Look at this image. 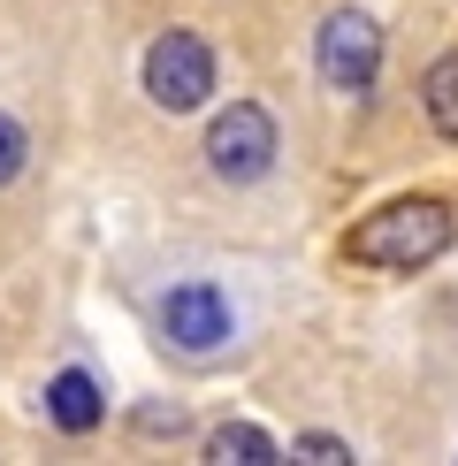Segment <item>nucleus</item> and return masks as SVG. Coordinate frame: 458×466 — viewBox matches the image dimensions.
<instances>
[{
  "mask_svg": "<svg viewBox=\"0 0 458 466\" xmlns=\"http://www.w3.org/2000/svg\"><path fill=\"white\" fill-rule=\"evenodd\" d=\"M451 238H458V215L443 199H390V207H374V215L344 238V260L352 268H382V276H413V268H428L435 252H451Z\"/></svg>",
  "mask_w": 458,
  "mask_h": 466,
  "instance_id": "nucleus-1",
  "label": "nucleus"
},
{
  "mask_svg": "<svg viewBox=\"0 0 458 466\" xmlns=\"http://www.w3.org/2000/svg\"><path fill=\"white\" fill-rule=\"evenodd\" d=\"M145 92H153V107H168V115L206 107V92H214V46H206L199 31H161L145 46Z\"/></svg>",
  "mask_w": 458,
  "mask_h": 466,
  "instance_id": "nucleus-2",
  "label": "nucleus"
},
{
  "mask_svg": "<svg viewBox=\"0 0 458 466\" xmlns=\"http://www.w3.org/2000/svg\"><path fill=\"white\" fill-rule=\"evenodd\" d=\"M206 168L222 184H253L275 168V115L253 107V100H229V115H214L206 130Z\"/></svg>",
  "mask_w": 458,
  "mask_h": 466,
  "instance_id": "nucleus-3",
  "label": "nucleus"
},
{
  "mask_svg": "<svg viewBox=\"0 0 458 466\" xmlns=\"http://www.w3.org/2000/svg\"><path fill=\"white\" fill-rule=\"evenodd\" d=\"M321 76H329V92H344V100H359V92H374V69H382V31L374 15L359 8H336L329 24H321Z\"/></svg>",
  "mask_w": 458,
  "mask_h": 466,
  "instance_id": "nucleus-4",
  "label": "nucleus"
},
{
  "mask_svg": "<svg viewBox=\"0 0 458 466\" xmlns=\"http://www.w3.org/2000/svg\"><path fill=\"white\" fill-rule=\"evenodd\" d=\"M161 329L184 352H214V344H229V299L214 283H184V290L161 299Z\"/></svg>",
  "mask_w": 458,
  "mask_h": 466,
  "instance_id": "nucleus-5",
  "label": "nucleus"
},
{
  "mask_svg": "<svg viewBox=\"0 0 458 466\" xmlns=\"http://www.w3.org/2000/svg\"><path fill=\"white\" fill-rule=\"evenodd\" d=\"M46 413H54V429L92 436V429L107 420V398H100V382H92L85 367H62V375L46 382Z\"/></svg>",
  "mask_w": 458,
  "mask_h": 466,
  "instance_id": "nucleus-6",
  "label": "nucleus"
},
{
  "mask_svg": "<svg viewBox=\"0 0 458 466\" xmlns=\"http://www.w3.org/2000/svg\"><path fill=\"white\" fill-rule=\"evenodd\" d=\"M206 459H222V466H267V459H275V436L253 429V420H229V429L206 436Z\"/></svg>",
  "mask_w": 458,
  "mask_h": 466,
  "instance_id": "nucleus-7",
  "label": "nucleus"
},
{
  "mask_svg": "<svg viewBox=\"0 0 458 466\" xmlns=\"http://www.w3.org/2000/svg\"><path fill=\"white\" fill-rule=\"evenodd\" d=\"M420 100H428V123L443 130V138H458V46H451L443 62L428 69V85H420Z\"/></svg>",
  "mask_w": 458,
  "mask_h": 466,
  "instance_id": "nucleus-8",
  "label": "nucleus"
},
{
  "mask_svg": "<svg viewBox=\"0 0 458 466\" xmlns=\"http://www.w3.org/2000/svg\"><path fill=\"white\" fill-rule=\"evenodd\" d=\"M24 153H31L24 123H15V115H0V184H15V177H24Z\"/></svg>",
  "mask_w": 458,
  "mask_h": 466,
  "instance_id": "nucleus-9",
  "label": "nucleus"
},
{
  "mask_svg": "<svg viewBox=\"0 0 458 466\" xmlns=\"http://www.w3.org/2000/svg\"><path fill=\"white\" fill-rule=\"evenodd\" d=\"M291 451H298V459H314V466H336V459H352V443H336V436H298Z\"/></svg>",
  "mask_w": 458,
  "mask_h": 466,
  "instance_id": "nucleus-10",
  "label": "nucleus"
}]
</instances>
